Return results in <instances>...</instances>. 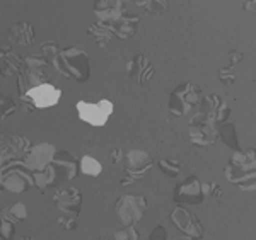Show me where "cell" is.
<instances>
[{
	"label": "cell",
	"instance_id": "cell-1",
	"mask_svg": "<svg viewBox=\"0 0 256 240\" xmlns=\"http://www.w3.org/2000/svg\"><path fill=\"white\" fill-rule=\"evenodd\" d=\"M226 177L242 189V191H254L256 189V150L242 152L239 150L234 154L230 162L226 167Z\"/></svg>",
	"mask_w": 256,
	"mask_h": 240
},
{
	"label": "cell",
	"instance_id": "cell-2",
	"mask_svg": "<svg viewBox=\"0 0 256 240\" xmlns=\"http://www.w3.org/2000/svg\"><path fill=\"white\" fill-rule=\"evenodd\" d=\"M53 67L58 70L62 75H67L77 82H86L90 75L88 53L76 46H70L65 51H60L58 56L53 60Z\"/></svg>",
	"mask_w": 256,
	"mask_h": 240
},
{
	"label": "cell",
	"instance_id": "cell-3",
	"mask_svg": "<svg viewBox=\"0 0 256 240\" xmlns=\"http://www.w3.org/2000/svg\"><path fill=\"white\" fill-rule=\"evenodd\" d=\"M202 99V92L195 84H183L169 97V111L174 116H184Z\"/></svg>",
	"mask_w": 256,
	"mask_h": 240
},
{
	"label": "cell",
	"instance_id": "cell-4",
	"mask_svg": "<svg viewBox=\"0 0 256 240\" xmlns=\"http://www.w3.org/2000/svg\"><path fill=\"white\" fill-rule=\"evenodd\" d=\"M188 136L192 143L198 147H205V145H212L218 138V130L216 128V123L205 118L202 113H196L190 119Z\"/></svg>",
	"mask_w": 256,
	"mask_h": 240
},
{
	"label": "cell",
	"instance_id": "cell-5",
	"mask_svg": "<svg viewBox=\"0 0 256 240\" xmlns=\"http://www.w3.org/2000/svg\"><path fill=\"white\" fill-rule=\"evenodd\" d=\"M76 107L82 121L89 123L92 126H104L106 121L110 119L111 113H113V102L108 101V99H102V101L96 102V104L80 101L77 102Z\"/></svg>",
	"mask_w": 256,
	"mask_h": 240
},
{
	"label": "cell",
	"instance_id": "cell-6",
	"mask_svg": "<svg viewBox=\"0 0 256 240\" xmlns=\"http://www.w3.org/2000/svg\"><path fill=\"white\" fill-rule=\"evenodd\" d=\"M147 203L142 196H123L116 203V217L126 227L135 225L144 217Z\"/></svg>",
	"mask_w": 256,
	"mask_h": 240
},
{
	"label": "cell",
	"instance_id": "cell-7",
	"mask_svg": "<svg viewBox=\"0 0 256 240\" xmlns=\"http://www.w3.org/2000/svg\"><path fill=\"white\" fill-rule=\"evenodd\" d=\"M60 97H62V90L56 89V87L52 84L36 85V87H32V89L26 90L22 96V99L31 102L32 107H40V109L58 104Z\"/></svg>",
	"mask_w": 256,
	"mask_h": 240
},
{
	"label": "cell",
	"instance_id": "cell-8",
	"mask_svg": "<svg viewBox=\"0 0 256 240\" xmlns=\"http://www.w3.org/2000/svg\"><path fill=\"white\" fill-rule=\"evenodd\" d=\"M126 164H128L126 165V177L122 181L123 186L146 177L152 167V159L148 157V154H146V152L134 150L126 155Z\"/></svg>",
	"mask_w": 256,
	"mask_h": 240
},
{
	"label": "cell",
	"instance_id": "cell-9",
	"mask_svg": "<svg viewBox=\"0 0 256 240\" xmlns=\"http://www.w3.org/2000/svg\"><path fill=\"white\" fill-rule=\"evenodd\" d=\"M55 148L50 143H40L34 145V147L30 148V152L26 154V160H24V165H26L28 171L32 172H41L48 167L50 164L55 159Z\"/></svg>",
	"mask_w": 256,
	"mask_h": 240
},
{
	"label": "cell",
	"instance_id": "cell-10",
	"mask_svg": "<svg viewBox=\"0 0 256 240\" xmlns=\"http://www.w3.org/2000/svg\"><path fill=\"white\" fill-rule=\"evenodd\" d=\"M202 114L217 125H224L230 114V107L226 104L224 99L218 96H207L202 101Z\"/></svg>",
	"mask_w": 256,
	"mask_h": 240
},
{
	"label": "cell",
	"instance_id": "cell-11",
	"mask_svg": "<svg viewBox=\"0 0 256 240\" xmlns=\"http://www.w3.org/2000/svg\"><path fill=\"white\" fill-rule=\"evenodd\" d=\"M204 183L196 179L195 176L188 177L184 183L178 184V188L174 189V201L178 203H193V205H198V203L204 201Z\"/></svg>",
	"mask_w": 256,
	"mask_h": 240
},
{
	"label": "cell",
	"instance_id": "cell-12",
	"mask_svg": "<svg viewBox=\"0 0 256 240\" xmlns=\"http://www.w3.org/2000/svg\"><path fill=\"white\" fill-rule=\"evenodd\" d=\"M94 14L101 22H114L125 15V0H96Z\"/></svg>",
	"mask_w": 256,
	"mask_h": 240
},
{
	"label": "cell",
	"instance_id": "cell-13",
	"mask_svg": "<svg viewBox=\"0 0 256 240\" xmlns=\"http://www.w3.org/2000/svg\"><path fill=\"white\" fill-rule=\"evenodd\" d=\"M171 220L174 222V225L180 229L183 234L190 235L192 239H200L204 235V229H202L200 222L196 220L195 215H192L190 212L183 208H176L171 213Z\"/></svg>",
	"mask_w": 256,
	"mask_h": 240
},
{
	"label": "cell",
	"instance_id": "cell-14",
	"mask_svg": "<svg viewBox=\"0 0 256 240\" xmlns=\"http://www.w3.org/2000/svg\"><path fill=\"white\" fill-rule=\"evenodd\" d=\"M126 72L130 80H135L138 85H144L154 75V67L144 55H137L126 63Z\"/></svg>",
	"mask_w": 256,
	"mask_h": 240
},
{
	"label": "cell",
	"instance_id": "cell-15",
	"mask_svg": "<svg viewBox=\"0 0 256 240\" xmlns=\"http://www.w3.org/2000/svg\"><path fill=\"white\" fill-rule=\"evenodd\" d=\"M53 203L62 210L64 213H79L82 206V193L77 188H67L55 193Z\"/></svg>",
	"mask_w": 256,
	"mask_h": 240
},
{
	"label": "cell",
	"instance_id": "cell-16",
	"mask_svg": "<svg viewBox=\"0 0 256 240\" xmlns=\"http://www.w3.org/2000/svg\"><path fill=\"white\" fill-rule=\"evenodd\" d=\"M108 26L113 31L114 38L118 39H128L132 36H135L138 27V17L137 15H123V17L116 19L114 22H110Z\"/></svg>",
	"mask_w": 256,
	"mask_h": 240
},
{
	"label": "cell",
	"instance_id": "cell-17",
	"mask_svg": "<svg viewBox=\"0 0 256 240\" xmlns=\"http://www.w3.org/2000/svg\"><path fill=\"white\" fill-rule=\"evenodd\" d=\"M24 67V60L10 48H0V75H10Z\"/></svg>",
	"mask_w": 256,
	"mask_h": 240
},
{
	"label": "cell",
	"instance_id": "cell-18",
	"mask_svg": "<svg viewBox=\"0 0 256 240\" xmlns=\"http://www.w3.org/2000/svg\"><path fill=\"white\" fill-rule=\"evenodd\" d=\"M9 41L12 44H31L34 41V29L30 22H18L10 29Z\"/></svg>",
	"mask_w": 256,
	"mask_h": 240
},
{
	"label": "cell",
	"instance_id": "cell-19",
	"mask_svg": "<svg viewBox=\"0 0 256 240\" xmlns=\"http://www.w3.org/2000/svg\"><path fill=\"white\" fill-rule=\"evenodd\" d=\"M2 184H4V188L9 189L12 193H22L30 188L31 181L28 179L26 176H22L19 171H12L9 176L2 179Z\"/></svg>",
	"mask_w": 256,
	"mask_h": 240
},
{
	"label": "cell",
	"instance_id": "cell-20",
	"mask_svg": "<svg viewBox=\"0 0 256 240\" xmlns=\"http://www.w3.org/2000/svg\"><path fill=\"white\" fill-rule=\"evenodd\" d=\"M89 34L96 39V43L99 44V46H106V44H108L110 41L114 38L111 27L106 22H101V20L94 22L92 26L89 27Z\"/></svg>",
	"mask_w": 256,
	"mask_h": 240
},
{
	"label": "cell",
	"instance_id": "cell-21",
	"mask_svg": "<svg viewBox=\"0 0 256 240\" xmlns=\"http://www.w3.org/2000/svg\"><path fill=\"white\" fill-rule=\"evenodd\" d=\"M28 217V208L24 203H14V205L7 206L0 212V220H9V222H14L18 223L20 220Z\"/></svg>",
	"mask_w": 256,
	"mask_h": 240
},
{
	"label": "cell",
	"instance_id": "cell-22",
	"mask_svg": "<svg viewBox=\"0 0 256 240\" xmlns=\"http://www.w3.org/2000/svg\"><path fill=\"white\" fill-rule=\"evenodd\" d=\"M218 136L222 138V142H224L226 145H229V147H232L234 150H238V152L241 150V148H239L236 128H234L232 125H227V123H224V125L220 126V130H218Z\"/></svg>",
	"mask_w": 256,
	"mask_h": 240
},
{
	"label": "cell",
	"instance_id": "cell-23",
	"mask_svg": "<svg viewBox=\"0 0 256 240\" xmlns=\"http://www.w3.org/2000/svg\"><path fill=\"white\" fill-rule=\"evenodd\" d=\"M134 2L152 14H162L168 10L169 5V0H134Z\"/></svg>",
	"mask_w": 256,
	"mask_h": 240
},
{
	"label": "cell",
	"instance_id": "cell-24",
	"mask_svg": "<svg viewBox=\"0 0 256 240\" xmlns=\"http://www.w3.org/2000/svg\"><path fill=\"white\" fill-rule=\"evenodd\" d=\"M80 171H82V174H86V176L96 177V176L101 174L102 165L99 164L96 159H92L90 155H84L80 159Z\"/></svg>",
	"mask_w": 256,
	"mask_h": 240
},
{
	"label": "cell",
	"instance_id": "cell-25",
	"mask_svg": "<svg viewBox=\"0 0 256 240\" xmlns=\"http://www.w3.org/2000/svg\"><path fill=\"white\" fill-rule=\"evenodd\" d=\"M41 51H43V55H44L43 56L44 60L52 61V63H53V60L58 56L60 49H58V44H56L55 41H46V43L41 44Z\"/></svg>",
	"mask_w": 256,
	"mask_h": 240
},
{
	"label": "cell",
	"instance_id": "cell-26",
	"mask_svg": "<svg viewBox=\"0 0 256 240\" xmlns=\"http://www.w3.org/2000/svg\"><path fill=\"white\" fill-rule=\"evenodd\" d=\"M16 235V223L9 220H0V237L4 240H12Z\"/></svg>",
	"mask_w": 256,
	"mask_h": 240
},
{
	"label": "cell",
	"instance_id": "cell-27",
	"mask_svg": "<svg viewBox=\"0 0 256 240\" xmlns=\"http://www.w3.org/2000/svg\"><path fill=\"white\" fill-rule=\"evenodd\" d=\"M16 111V104L10 97L7 96H0V121H2L6 116H9L10 113Z\"/></svg>",
	"mask_w": 256,
	"mask_h": 240
},
{
	"label": "cell",
	"instance_id": "cell-28",
	"mask_svg": "<svg viewBox=\"0 0 256 240\" xmlns=\"http://www.w3.org/2000/svg\"><path fill=\"white\" fill-rule=\"evenodd\" d=\"M159 167H160V171H164L168 174V176H178L180 174V164L174 162V160H169V159H162L159 162Z\"/></svg>",
	"mask_w": 256,
	"mask_h": 240
},
{
	"label": "cell",
	"instance_id": "cell-29",
	"mask_svg": "<svg viewBox=\"0 0 256 240\" xmlns=\"http://www.w3.org/2000/svg\"><path fill=\"white\" fill-rule=\"evenodd\" d=\"M218 78L224 85H232L236 82V75H234V70L230 67H224L218 70Z\"/></svg>",
	"mask_w": 256,
	"mask_h": 240
},
{
	"label": "cell",
	"instance_id": "cell-30",
	"mask_svg": "<svg viewBox=\"0 0 256 240\" xmlns=\"http://www.w3.org/2000/svg\"><path fill=\"white\" fill-rule=\"evenodd\" d=\"M113 240H138V234H137V230H134V229H126L123 232L114 234Z\"/></svg>",
	"mask_w": 256,
	"mask_h": 240
},
{
	"label": "cell",
	"instance_id": "cell-31",
	"mask_svg": "<svg viewBox=\"0 0 256 240\" xmlns=\"http://www.w3.org/2000/svg\"><path fill=\"white\" fill-rule=\"evenodd\" d=\"M58 223H60V227L64 230H76L77 229V220L76 218H68V217H60L58 218Z\"/></svg>",
	"mask_w": 256,
	"mask_h": 240
},
{
	"label": "cell",
	"instance_id": "cell-32",
	"mask_svg": "<svg viewBox=\"0 0 256 240\" xmlns=\"http://www.w3.org/2000/svg\"><path fill=\"white\" fill-rule=\"evenodd\" d=\"M168 239V234L164 230V227H158L154 232L150 234V240H166Z\"/></svg>",
	"mask_w": 256,
	"mask_h": 240
},
{
	"label": "cell",
	"instance_id": "cell-33",
	"mask_svg": "<svg viewBox=\"0 0 256 240\" xmlns=\"http://www.w3.org/2000/svg\"><path fill=\"white\" fill-rule=\"evenodd\" d=\"M239 61H242V55H241V53L230 51V53H229V67H230V68H234V67H236V65L239 63Z\"/></svg>",
	"mask_w": 256,
	"mask_h": 240
},
{
	"label": "cell",
	"instance_id": "cell-34",
	"mask_svg": "<svg viewBox=\"0 0 256 240\" xmlns=\"http://www.w3.org/2000/svg\"><path fill=\"white\" fill-rule=\"evenodd\" d=\"M242 9L251 12V14H256V0H241Z\"/></svg>",
	"mask_w": 256,
	"mask_h": 240
},
{
	"label": "cell",
	"instance_id": "cell-35",
	"mask_svg": "<svg viewBox=\"0 0 256 240\" xmlns=\"http://www.w3.org/2000/svg\"><path fill=\"white\" fill-rule=\"evenodd\" d=\"M24 240H32V237H30V235H28V237H24Z\"/></svg>",
	"mask_w": 256,
	"mask_h": 240
},
{
	"label": "cell",
	"instance_id": "cell-36",
	"mask_svg": "<svg viewBox=\"0 0 256 240\" xmlns=\"http://www.w3.org/2000/svg\"><path fill=\"white\" fill-rule=\"evenodd\" d=\"M190 240H198V239H190Z\"/></svg>",
	"mask_w": 256,
	"mask_h": 240
}]
</instances>
